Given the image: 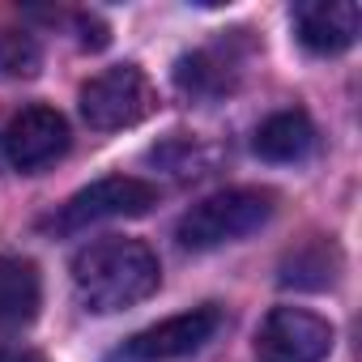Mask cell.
Masks as SVG:
<instances>
[{
	"label": "cell",
	"mask_w": 362,
	"mask_h": 362,
	"mask_svg": "<svg viewBox=\"0 0 362 362\" xmlns=\"http://www.w3.org/2000/svg\"><path fill=\"white\" fill-rule=\"evenodd\" d=\"M69 119L56 107H26L5 128V158L13 170L35 175L69 153Z\"/></svg>",
	"instance_id": "7"
},
{
	"label": "cell",
	"mask_w": 362,
	"mask_h": 362,
	"mask_svg": "<svg viewBox=\"0 0 362 362\" xmlns=\"http://www.w3.org/2000/svg\"><path fill=\"white\" fill-rule=\"evenodd\" d=\"M153 205H158V188L149 179L107 175V179H94L90 188H81L77 197H69V205H60L52 226L56 230H86V226L111 222V218H141Z\"/></svg>",
	"instance_id": "4"
},
{
	"label": "cell",
	"mask_w": 362,
	"mask_h": 362,
	"mask_svg": "<svg viewBox=\"0 0 362 362\" xmlns=\"http://www.w3.org/2000/svg\"><path fill=\"white\" fill-rule=\"evenodd\" d=\"M43 303V281L35 260L26 256H0V324L22 328L39 315Z\"/></svg>",
	"instance_id": "9"
},
{
	"label": "cell",
	"mask_w": 362,
	"mask_h": 362,
	"mask_svg": "<svg viewBox=\"0 0 362 362\" xmlns=\"http://www.w3.org/2000/svg\"><path fill=\"white\" fill-rule=\"evenodd\" d=\"M0 362H47V358L35 354V349H18V345H9V349H0Z\"/></svg>",
	"instance_id": "15"
},
{
	"label": "cell",
	"mask_w": 362,
	"mask_h": 362,
	"mask_svg": "<svg viewBox=\"0 0 362 362\" xmlns=\"http://www.w3.org/2000/svg\"><path fill=\"white\" fill-rule=\"evenodd\" d=\"M218 328H222V311L214 303H205V307L179 311L170 320H158V324L132 332L111 354V362H170V358H184V354H197Z\"/></svg>",
	"instance_id": "5"
},
{
	"label": "cell",
	"mask_w": 362,
	"mask_h": 362,
	"mask_svg": "<svg viewBox=\"0 0 362 362\" xmlns=\"http://www.w3.org/2000/svg\"><path fill=\"white\" fill-rule=\"evenodd\" d=\"M175 81L184 94L192 98H209V94H222L230 86V60L214 56V52H197V56H184L175 69Z\"/></svg>",
	"instance_id": "11"
},
{
	"label": "cell",
	"mask_w": 362,
	"mask_h": 362,
	"mask_svg": "<svg viewBox=\"0 0 362 362\" xmlns=\"http://www.w3.org/2000/svg\"><path fill=\"white\" fill-rule=\"evenodd\" d=\"M158 111V90L136 64H115L81 86V115L98 132L132 128Z\"/></svg>",
	"instance_id": "3"
},
{
	"label": "cell",
	"mask_w": 362,
	"mask_h": 362,
	"mask_svg": "<svg viewBox=\"0 0 362 362\" xmlns=\"http://www.w3.org/2000/svg\"><path fill=\"white\" fill-rule=\"evenodd\" d=\"M273 209H277V197L264 188H226V192L205 197L201 205H192L179 218L175 239L188 252H214L222 243L256 235L273 218Z\"/></svg>",
	"instance_id": "2"
},
{
	"label": "cell",
	"mask_w": 362,
	"mask_h": 362,
	"mask_svg": "<svg viewBox=\"0 0 362 362\" xmlns=\"http://www.w3.org/2000/svg\"><path fill=\"white\" fill-rule=\"evenodd\" d=\"M158 281L162 264L141 239H98L73 256V290L81 307L98 315L145 303Z\"/></svg>",
	"instance_id": "1"
},
{
	"label": "cell",
	"mask_w": 362,
	"mask_h": 362,
	"mask_svg": "<svg viewBox=\"0 0 362 362\" xmlns=\"http://www.w3.org/2000/svg\"><path fill=\"white\" fill-rule=\"evenodd\" d=\"M43 64V52L22 30H0V81H26Z\"/></svg>",
	"instance_id": "13"
},
{
	"label": "cell",
	"mask_w": 362,
	"mask_h": 362,
	"mask_svg": "<svg viewBox=\"0 0 362 362\" xmlns=\"http://www.w3.org/2000/svg\"><path fill=\"white\" fill-rule=\"evenodd\" d=\"M294 35L307 52L315 56H341L358 43V26H362V9L354 0H307V5L290 9Z\"/></svg>",
	"instance_id": "8"
},
{
	"label": "cell",
	"mask_w": 362,
	"mask_h": 362,
	"mask_svg": "<svg viewBox=\"0 0 362 362\" xmlns=\"http://www.w3.org/2000/svg\"><path fill=\"white\" fill-rule=\"evenodd\" d=\"M337 273V247L332 243H311L303 252H294L281 269V286H303V290H320L328 286Z\"/></svg>",
	"instance_id": "12"
},
{
	"label": "cell",
	"mask_w": 362,
	"mask_h": 362,
	"mask_svg": "<svg viewBox=\"0 0 362 362\" xmlns=\"http://www.w3.org/2000/svg\"><path fill=\"white\" fill-rule=\"evenodd\" d=\"M332 324L303 307H273L256 332L260 362H324L332 354Z\"/></svg>",
	"instance_id": "6"
},
{
	"label": "cell",
	"mask_w": 362,
	"mask_h": 362,
	"mask_svg": "<svg viewBox=\"0 0 362 362\" xmlns=\"http://www.w3.org/2000/svg\"><path fill=\"white\" fill-rule=\"evenodd\" d=\"M81 30H86V35H81V47H94V52L107 47V26H103L98 18H81Z\"/></svg>",
	"instance_id": "14"
},
{
	"label": "cell",
	"mask_w": 362,
	"mask_h": 362,
	"mask_svg": "<svg viewBox=\"0 0 362 362\" xmlns=\"http://www.w3.org/2000/svg\"><path fill=\"white\" fill-rule=\"evenodd\" d=\"M311 145H315V128H311L307 111H298V107L269 115L256 128V141H252V149L264 162H298V158L311 153Z\"/></svg>",
	"instance_id": "10"
}]
</instances>
